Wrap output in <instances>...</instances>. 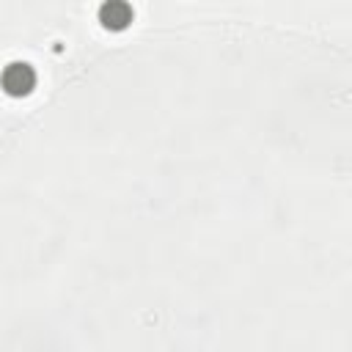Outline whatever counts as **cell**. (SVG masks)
<instances>
[{
	"mask_svg": "<svg viewBox=\"0 0 352 352\" xmlns=\"http://www.w3.org/2000/svg\"><path fill=\"white\" fill-rule=\"evenodd\" d=\"M0 85H3L6 94H11V96H25V94H30L33 85H36V72H33V66H28V63H22V60H14V63H8V66L3 69Z\"/></svg>",
	"mask_w": 352,
	"mask_h": 352,
	"instance_id": "6da1fadb",
	"label": "cell"
},
{
	"mask_svg": "<svg viewBox=\"0 0 352 352\" xmlns=\"http://www.w3.org/2000/svg\"><path fill=\"white\" fill-rule=\"evenodd\" d=\"M99 22L107 30H124L132 22V8L126 0H104L99 6Z\"/></svg>",
	"mask_w": 352,
	"mask_h": 352,
	"instance_id": "7a4b0ae2",
	"label": "cell"
}]
</instances>
